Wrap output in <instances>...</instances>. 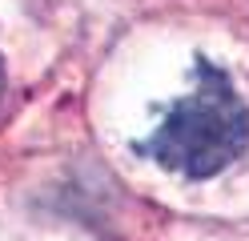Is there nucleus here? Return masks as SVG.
<instances>
[{"label":"nucleus","instance_id":"f257e3e1","mask_svg":"<svg viewBox=\"0 0 249 241\" xmlns=\"http://www.w3.org/2000/svg\"><path fill=\"white\" fill-rule=\"evenodd\" d=\"M249 145V109L233 80L209 60H197V80L165 121L141 141V153L157 165L185 177H217L245 153Z\"/></svg>","mask_w":249,"mask_h":241},{"label":"nucleus","instance_id":"f03ea898","mask_svg":"<svg viewBox=\"0 0 249 241\" xmlns=\"http://www.w3.org/2000/svg\"><path fill=\"white\" fill-rule=\"evenodd\" d=\"M0 89H4V69H0Z\"/></svg>","mask_w":249,"mask_h":241}]
</instances>
